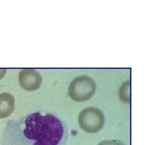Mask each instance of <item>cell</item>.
<instances>
[{
    "instance_id": "obj_1",
    "label": "cell",
    "mask_w": 155,
    "mask_h": 145,
    "mask_svg": "<svg viewBox=\"0 0 155 145\" xmlns=\"http://www.w3.org/2000/svg\"><path fill=\"white\" fill-rule=\"evenodd\" d=\"M67 139L66 126L58 117L34 113L8 121L1 145H66Z\"/></svg>"
},
{
    "instance_id": "obj_2",
    "label": "cell",
    "mask_w": 155,
    "mask_h": 145,
    "mask_svg": "<svg viewBox=\"0 0 155 145\" xmlns=\"http://www.w3.org/2000/svg\"><path fill=\"white\" fill-rule=\"evenodd\" d=\"M96 92V83L92 77L81 75L75 77L69 85L68 92L73 101L82 102L91 99Z\"/></svg>"
},
{
    "instance_id": "obj_3",
    "label": "cell",
    "mask_w": 155,
    "mask_h": 145,
    "mask_svg": "<svg viewBox=\"0 0 155 145\" xmlns=\"http://www.w3.org/2000/svg\"><path fill=\"white\" fill-rule=\"evenodd\" d=\"M79 125L87 133H96L102 129L104 125V115L99 109L90 106L79 115Z\"/></svg>"
},
{
    "instance_id": "obj_4",
    "label": "cell",
    "mask_w": 155,
    "mask_h": 145,
    "mask_svg": "<svg viewBox=\"0 0 155 145\" xmlns=\"http://www.w3.org/2000/svg\"><path fill=\"white\" fill-rule=\"evenodd\" d=\"M18 83L23 89L34 92L41 86L42 76L35 69H23L18 74Z\"/></svg>"
},
{
    "instance_id": "obj_5",
    "label": "cell",
    "mask_w": 155,
    "mask_h": 145,
    "mask_svg": "<svg viewBox=\"0 0 155 145\" xmlns=\"http://www.w3.org/2000/svg\"><path fill=\"white\" fill-rule=\"evenodd\" d=\"M15 108L14 97L9 92L0 94V118H7L13 113Z\"/></svg>"
},
{
    "instance_id": "obj_6",
    "label": "cell",
    "mask_w": 155,
    "mask_h": 145,
    "mask_svg": "<svg viewBox=\"0 0 155 145\" xmlns=\"http://www.w3.org/2000/svg\"><path fill=\"white\" fill-rule=\"evenodd\" d=\"M120 98L125 103H130V81L125 82L120 88Z\"/></svg>"
},
{
    "instance_id": "obj_7",
    "label": "cell",
    "mask_w": 155,
    "mask_h": 145,
    "mask_svg": "<svg viewBox=\"0 0 155 145\" xmlns=\"http://www.w3.org/2000/svg\"><path fill=\"white\" fill-rule=\"evenodd\" d=\"M97 145H125L123 142L119 140H107V141H101Z\"/></svg>"
},
{
    "instance_id": "obj_8",
    "label": "cell",
    "mask_w": 155,
    "mask_h": 145,
    "mask_svg": "<svg viewBox=\"0 0 155 145\" xmlns=\"http://www.w3.org/2000/svg\"><path fill=\"white\" fill-rule=\"evenodd\" d=\"M5 73H7V69H0V80L5 76Z\"/></svg>"
}]
</instances>
